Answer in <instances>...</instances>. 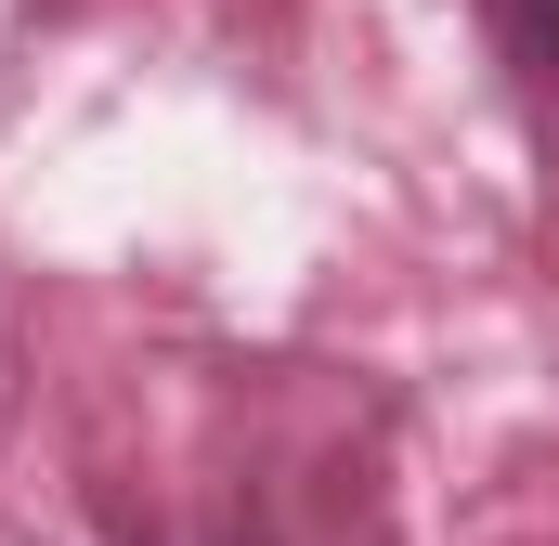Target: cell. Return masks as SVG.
I'll return each instance as SVG.
<instances>
[{
    "label": "cell",
    "instance_id": "6da1fadb",
    "mask_svg": "<svg viewBox=\"0 0 559 546\" xmlns=\"http://www.w3.org/2000/svg\"><path fill=\"white\" fill-rule=\"evenodd\" d=\"M495 26L521 39V66H547V79H559V0H495Z\"/></svg>",
    "mask_w": 559,
    "mask_h": 546
}]
</instances>
